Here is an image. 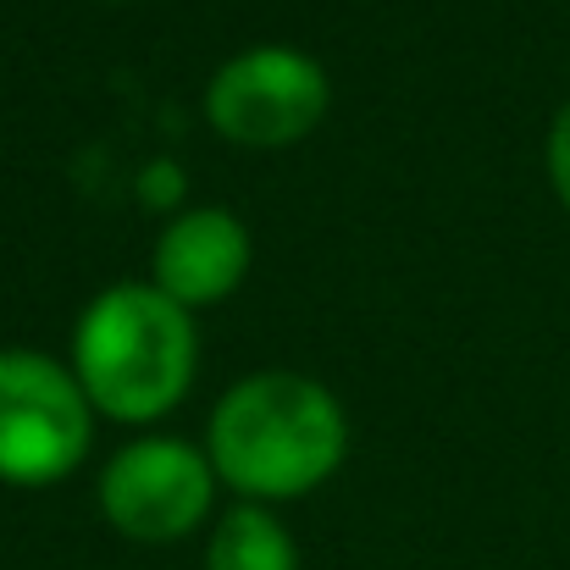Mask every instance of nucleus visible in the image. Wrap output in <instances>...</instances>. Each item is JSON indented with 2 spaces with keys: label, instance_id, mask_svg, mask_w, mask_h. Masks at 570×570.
Returning <instances> with one entry per match:
<instances>
[{
  "label": "nucleus",
  "instance_id": "1",
  "mask_svg": "<svg viewBox=\"0 0 570 570\" xmlns=\"http://www.w3.org/2000/svg\"><path fill=\"white\" fill-rule=\"evenodd\" d=\"M344 410L294 372L238 382L210 415V465L249 499H299L344 460Z\"/></svg>",
  "mask_w": 570,
  "mask_h": 570
},
{
  "label": "nucleus",
  "instance_id": "3",
  "mask_svg": "<svg viewBox=\"0 0 570 570\" xmlns=\"http://www.w3.org/2000/svg\"><path fill=\"white\" fill-rule=\"evenodd\" d=\"M89 454V393L56 361L0 355V476L39 488L61 482Z\"/></svg>",
  "mask_w": 570,
  "mask_h": 570
},
{
  "label": "nucleus",
  "instance_id": "7",
  "mask_svg": "<svg viewBox=\"0 0 570 570\" xmlns=\"http://www.w3.org/2000/svg\"><path fill=\"white\" fill-rule=\"evenodd\" d=\"M205 570H299V554L266 510L238 504V510L222 515V527L210 538V554H205Z\"/></svg>",
  "mask_w": 570,
  "mask_h": 570
},
{
  "label": "nucleus",
  "instance_id": "6",
  "mask_svg": "<svg viewBox=\"0 0 570 570\" xmlns=\"http://www.w3.org/2000/svg\"><path fill=\"white\" fill-rule=\"evenodd\" d=\"M244 266H249V238L227 210H189L156 244V288L184 311L233 294L244 283Z\"/></svg>",
  "mask_w": 570,
  "mask_h": 570
},
{
  "label": "nucleus",
  "instance_id": "2",
  "mask_svg": "<svg viewBox=\"0 0 570 570\" xmlns=\"http://www.w3.org/2000/svg\"><path fill=\"white\" fill-rule=\"evenodd\" d=\"M194 377V327L161 288L122 283L83 311L78 327V387L117 421L167 415Z\"/></svg>",
  "mask_w": 570,
  "mask_h": 570
},
{
  "label": "nucleus",
  "instance_id": "8",
  "mask_svg": "<svg viewBox=\"0 0 570 570\" xmlns=\"http://www.w3.org/2000/svg\"><path fill=\"white\" fill-rule=\"evenodd\" d=\"M549 173H554V189H560V199L570 210V106L560 111V122L549 134Z\"/></svg>",
  "mask_w": 570,
  "mask_h": 570
},
{
  "label": "nucleus",
  "instance_id": "4",
  "mask_svg": "<svg viewBox=\"0 0 570 570\" xmlns=\"http://www.w3.org/2000/svg\"><path fill=\"white\" fill-rule=\"evenodd\" d=\"M205 111L216 122V134H227L233 145L249 150H277L305 139L322 111H327V78L311 56L288 50V45H261L233 56L205 95Z\"/></svg>",
  "mask_w": 570,
  "mask_h": 570
},
{
  "label": "nucleus",
  "instance_id": "5",
  "mask_svg": "<svg viewBox=\"0 0 570 570\" xmlns=\"http://www.w3.org/2000/svg\"><path fill=\"white\" fill-rule=\"evenodd\" d=\"M100 504L117 532L139 543H173L210 510V465L178 438L128 443L100 476Z\"/></svg>",
  "mask_w": 570,
  "mask_h": 570
}]
</instances>
